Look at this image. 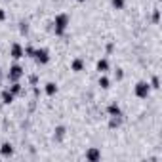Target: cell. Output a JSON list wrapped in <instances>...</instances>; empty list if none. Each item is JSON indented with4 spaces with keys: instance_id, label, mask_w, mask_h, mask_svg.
<instances>
[{
    "instance_id": "cell-1",
    "label": "cell",
    "mask_w": 162,
    "mask_h": 162,
    "mask_svg": "<svg viewBox=\"0 0 162 162\" xmlns=\"http://www.w3.org/2000/svg\"><path fill=\"white\" fill-rule=\"evenodd\" d=\"M65 23H67V17H65V15L57 17V27H59V29H65Z\"/></svg>"
},
{
    "instance_id": "cell-2",
    "label": "cell",
    "mask_w": 162,
    "mask_h": 162,
    "mask_svg": "<svg viewBox=\"0 0 162 162\" xmlns=\"http://www.w3.org/2000/svg\"><path fill=\"white\" fill-rule=\"evenodd\" d=\"M36 57H38V61H40V59H42V61H48V53L42 50V52H38V53H36Z\"/></svg>"
},
{
    "instance_id": "cell-3",
    "label": "cell",
    "mask_w": 162,
    "mask_h": 162,
    "mask_svg": "<svg viewBox=\"0 0 162 162\" xmlns=\"http://www.w3.org/2000/svg\"><path fill=\"white\" fill-rule=\"evenodd\" d=\"M2 155H12V145H4V147H2Z\"/></svg>"
},
{
    "instance_id": "cell-4",
    "label": "cell",
    "mask_w": 162,
    "mask_h": 162,
    "mask_svg": "<svg viewBox=\"0 0 162 162\" xmlns=\"http://www.w3.org/2000/svg\"><path fill=\"white\" fill-rule=\"evenodd\" d=\"M12 76H13V78L21 76V69H19V67H13V69H12Z\"/></svg>"
},
{
    "instance_id": "cell-5",
    "label": "cell",
    "mask_w": 162,
    "mask_h": 162,
    "mask_svg": "<svg viewBox=\"0 0 162 162\" xmlns=\"http://www.w3.org/2000/svg\"><path fill=\"white\" fill-rule=\"evenodd\" d=\"M88 158H92V160L99 158V153H97V151H90V153H88Z\"/></svg>"
},
{
    "instance_id": "cell-6",
    "label": "cell",
    "mask_w": 162,
    "mask_h": 162,
    "mask_svg": "<svg viewBox=\"0 0 162 162\" xmlns=\"http://www.w3.org/2000/svg\"><path fill=\"white\" fill-rule=\"evenodd\" d=\"M145 92H147V86H145V84H139V88H137V94H139V95H145Z\"/></svg>"
},
{
    "instance_id": "cell-7",
    "label": "cell",
    "mask_w": 162,
    "mask_h": 162,
    "mask_svg": "<svg viewBox=\"0 0 162 162\" xmlns=\"http://www.w3.org/2000/svg\"><path fill=\"white\" fill-rule=\"evenodd\" d=\"M19 53H21V48H19V46H15V48H13V57H21Z\"/></svg>"
},
{
    "instance_id": "cell-8",
    "label": "cell",
    "mask_w": 162,
    "mask_h": 162,
    "mask_svg": "<svg viewBox=\"0 0 162 162\" xmlns=\"http://www.w3.org/2000/svg\"><path fill=\"white\" fill-rule=\"evenodd\" d=\"M4 101H6V103H10V101H12V94H8V92H6V94H4Z\"/></svg>"
},
{
    "instance_id": "cell-9",
    "label": "cell",
    "mask_w": 162,
    "mask_h": 162,
    "mask_svg": "<svg viewBox=\"0 0 162 162\" xmlns=\"http://www.w3.org/2000/svg\"><path fill=\"white\" fill-rule=\"evenodd\" d=\"M55 92V86L53 84H48V94H53Z\"/></svg>"
},
{
    "instance_id": "cell-10",
    "label": "cell",
    "mask_w": 162,
    "mask_h": 162,
    "mask_svg": "<svg viewBox=\"0 0 162 162\" xmlns=\"http://www.w3.org/2000/svg\"><path fill=\"white\" fill-rule=\"evenodd\" d=\"M97 67H99V71H101V69H107V63H105V61H99V65H97Z\"/></svg>"
}]
</instances>
